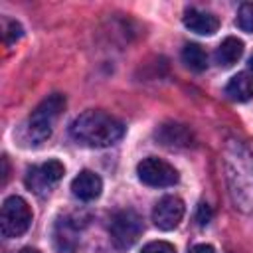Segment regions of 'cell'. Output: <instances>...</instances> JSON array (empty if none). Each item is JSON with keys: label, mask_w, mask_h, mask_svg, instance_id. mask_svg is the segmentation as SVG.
Returning a JSON list of instances; mask_svg holds the SVG:
<instances>
[{"label": "cell", "mask_w": 253, "mask_h": 253, "mask_svg": "<svg viewBox=\"0 0 253 253\" xmlns=\"http://www.w3.org/2000/svg\"><path fill=\"white\" fill-rule=\"evenodd\" d=\"M184 211H186L184 202L178 196H164L152 208V221L158 229L170 231V229L178 227V223L184 217Z\"/></svg>", "instance_id": "ba28073f"}, {"label": "cell", "mask_w": 253, "mask_h": 253, "mask_svg": "<svg viewBox=\"0 0 253 253\" xmlns=\"http://www.w3.org/2000/svg\"><path fill=\"white\" fill-rule=\"evenodd\" d=\"M101 190H103V180L99 178V174H95L91 170L79 172L71 182V192L81 202H91V200L99 198Z\"/></svg>", "instance_id": "30bf717a"}, {"label": "cell", "mask_w": 253, "mask_h": 253, "mask_svg": "<svg viewBox=\"0 0 253 253\" xmlns=\"http://www.w3.org/2000/svg\"><path fill=\"white\" fill-rule=\"evenodd\" d=\"M140 253H176V247L168 241H150L140 249Z\"/></svg>", "instance_id": "2e32d148"}, {"label": "cell", "mask_w": 253, "mask_h": 253, "mask_svg": "<svg viewBox=\"0 0 253 253\" xmlns=\"http://www.w3.org/2000/svg\"><path fill=\"white\" fill-rule=\"evenodd\" d=\"M65 107V97L59 93L49 95L47 99H43L28 117L26 125H24V138L30 144H40L45 138H49L51 134V126L55 123V119L59 117V113Z\"/></svg>", "instance_id": "3957f363"}, {"label": "cell", "mask_w": 253, "mask_h": 253, "mask_svg": "<svg viewBox=\"0 0 253 253\" xmlns=\"http://www.w3.org/2000/svg\"><path fill=\"white\" fill-rule=\"evenodd\" d=\"M249 69H251V71H253V55H251V57H249Z\"/></svg>", "instance_id": "44dd1931"}, {"label": "cell", "mask_w": 253, "mask_h": 253, "mask_svg": "<svg viewBox=\"0 0 253 253\" xmlns=\"http://www.w3.org/2000/svg\"><path fill=\"white\" fill-rule=\"evenodd\" d=\"M63 174H65V166L59 160H47L43 164H36L32 168H28V172H26V186L34 194L45 196L63 178Z\"/></svg>", "instance_id": "52a82bcc"}, {"label": "cell", "mask_w": 253, "mask_h": 253, "mask_svg": "<svg viewBox=\"0 0 253 253\" xmlns=\"http://www.w3.org/2000/svg\"><path fill=\"white\" fill-rule=\"evenodd\" d=\"M182 61L192 71H204L208 67V53L198 43H186L182 49Z\"/></svg>", "instance_id": "5bb4252c"}, {"label": "cell", "mask_w": 253, "mask_h": 253, "mask_svg": "<svg viewBox=\"0 0 253 253\" xmlns=\"http://www.w3.org/2000/svg\"><path fill=\"white\" fill-rule=\"evenodd\" d=\"M111 241L119 249H128L142 233V219L132 210H121L111 217Z\"/></svg>", "instance_id": "5b68a950"}, {"label": "cell", "mask_w": 253, "mask_h": 253, "mask_svg": "<svg viewBox=\"0 0 253 253\" xmlns=\"http://www.w3.org/2000/svg\"><path fill=\"white\" fill-rule=\"evenodd\" d=\"M136 174H138V180L146 186H152V188H166V186H174L178 182V170L168 164L166 160L162 158H156V156H146L138 162L136 166Z\"/></svg>", "instance_id": "8992f818"}, {"label": "cell", "mask_w": 253, "mask_h": 253, "mask_svg": "<svg viewBox=\"0 0 253 253\" xmlns=\"http://www.w3.org/2000/svg\"><path fill=\"white\" fill-rule=\"evenodd\" d=\"M190 253H215V251H213V247L208 245V243H198V245H194V247L190 249Z\"/></svg>", "instance_id": "d6986e66"}, {"label": "cell", "mask_w": 253, "mask_h": 253, "mask_svg": "<svg viewBox=\"0 0 253 253\" xmlns=\"http://www.w3.org/2000/svg\"><path fill=\"white\" fill-rule=\"evenodd\" d=\"M182 22L190 32L200 34V36H211L219 28V20L215 14L206 12V10H198V8H186Z\"/></svg>", "instance_id": "9c48e42d"}, {"label": "cell", "mask_w": 253, "mask_h": 253, "mask_svg": "<svg viewBox=\"0 0 253 253\" xmlns=\"http://www.w3.org/2000/svg\"><path fill=\"white\" fill-rule=\"evenodd\" d=\"M241 55H243V42L233 36L225 38L215 49V61L221 67H231Z\"/></svg>", "instance_id": "4fadbf2b"}, {"label": "cell", "mask_w": 253, "mask_h": 253, "mask_svg": "<svg viewBox=\"0 0 253 253\" xmlns=\"http://www.w3.org/2000/svg\"><path fill=\"white\" fill-rule=\"evenodd\" d=\"M22 38V26L18 24V22H6V32H4V40H6V43H12V42H16V40H20Z\"/></svg>", "instance_id": "e0dca14e"}, {"label": "cell", "mask_w": 253, "mask_h": 253, "mask_svg": "<svg viewBox=\"0 0 253 253\" xmlns=\"http://www.w3.org/2000/svg\"><path fill=\"white\" fill-rule=\"evenodd\" d=\"M211 215H213V213H211V208L202 202V204L198 206V211H196V221H198L200 225H208V223L211 221Z\"/></svg>", "instance_id": "ac0fdd59"}, {"label": "cell", "mask_w": 253, "mask_h": 253, "mask_svg": "<svg viewBox=\"0 0 253 253\" xmlns=\"http://www.w3.org/2000/svg\"><path fill=\"white\" fill-rule=\"evenodd\" d=\"M125 125L105 111H85L69 125V134L83 146L107 148L125 136Z\"/></svg>", "instance_id": "7a4b0ae2"}, {"label": "cell", "mask_w": 253, "mask_h": 253, "mask_svg": "<svg viewBox=\"0 0 253 253\" xmlns=\"http://www.w3.org/2000/svg\"><path fill=\"white\" fill-rule=\"evenodd\" d=\"M156 136L166 146H188L192 140L190 130L178 123H166L156 130Z\"/></svg>", "instance_id": "7c38bea8"}, {"label": "cell", "mask_w": 253, "mask_h": 253, "mask_svg": "<svg viewBox=\"0 0 253 253\" xmlns=\"http://www.w3.org/2000/svg\"><path fill=\"white\" fill-rule=\"evenodd\" d=\"M223 170L233 206L243 213L253 211V152L249 146L229 138L223 146Z\"/></svg>", "instance_id": "6da1fadb"}, {"label": "cell", "mask_w": 253, "mask_h": 253, "mask_svg": "<svg viewBox=\"0 0 253 253\" xmlns=\"http://www.w3.org/2000/svg\"><path fill=\"white\" fill-rule=\"evenodd\" d=\"M18 253H40L38 249H34V247H24V249H20Z\"/></svg>", "instance_id": "ffe728a7"}, {"label": "cell", "mask_w": 253, "mask_h": 253, "mask_svg": "<svg viewBox=\"0 0 253 253\" xmlns=\"http://www.w3.org/2000/svg\"><path fill=\"white\" fill-rule=\"evenodd\" d=\"M225 95L237 103H245V101L253 99V75L247 71L233 75L229 79V83L225 85Z\"/></svg>", "instance_id": "8fae6325"}, {"label": "cell", "mask_w": 253, "mask_h": 253, "mask_svg": "<svg viewBox=\"0 0 253 253\" xmlns=\"http://www.w3.org/2000/svg\"><path fill=\"white\" fill-rule=\"evenodd\" d=\"M237 26L243 32H253V2H245L237 10Z\"/></svg>", "instance_id": "9a60e30c"}, {"label": "cell", "mask_w": 253, "mask_h": 253, "mask_svg": "<svg viewBox=\"0 0 253 253\" xmlns=\"http://www.w3.org/2000/svg\"><path fill=\"white\" fill-rule=\"evenodd\" d=\"M32 225V210L28 202L20 196H10L2 204L0 211V231L6 239L24 235Z\"/></svg>", "instance_id": "277c9868"}]
</instances>
